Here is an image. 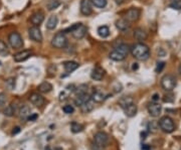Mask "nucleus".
<instances>
[{
	"instance_id": "obj_1",
	"label": "nucleus",
	"mask_w": 181,
	"mask_h": 150,
	"mask_svg": "<svg viewBox=\"0 0 181 150\" xmlns=\"http://www.w3.org/2000/svg\"><path fill=\"white\" fill-rule=\"evenodd\" d=\"M132 54L135 58L139 61H146L150 56V49L146 44L142 42L136 43L132 48Z\"/></svg>"
},
{
	"instance_id": "obj_3",
	"label": "nucleus",
	"mask_w": 181,
	"mask_h": 150,
	"mask_svg": "<svg viewBox=\"0 0 181 150\" xmlns=\"http://www.w3.org/2000/svg\"><path fill=\"white\" fill-rule=\"evenodd\" d=\"M159 127L163 132H165V133H172L175 130L174 122L168 116L162 117L159 120Z\"/></svg>"
},
{
	"instance_id": "obj_8",
	"label": "nucleus",
	"mask_w": 181,
	"mask_h": 150,
	"mask_svg": "<svg viewBox=\"0 0 181 150\" xmlns=\"http://www.w3.org/2000/svg\"><path fill=\"white\" fill-rule=\"evenodd\" d=\"M140 15H141V10H140L139 8L132 7V8H130L129 10H127L125 19H127L129 22H134L139 19Z\"/></svg>"
},
{
	"instance_id": "obj_26",
	"label": "nucleus",
	"mask_w": 181,
	"mask_h": 150,
	"mask_svg": "<svg viewBox=\"0 0 181 150\" xmlns=\"http://www.w3.org/2000/svg\"><path fill=\"white\" fill-rule=\"evenodd\" d=\"M37 89L40 93L46 94V93H49L52 90V85L51 83H48V82H43V83H42L38 86Z\"/></svg>"
},
{
	"instance_id": "obj_24",
	"label": "nucleus",
	"mask_w": 181,
	"mask_h": 150,
	"mask_svg": "<svg viewBox=\"0 0 181 150\" xmlns=\"http://www.w3.org/2000/svg\"><path fill=\"white\" fill-rule=\"evenodd\" d=\"M109 58H110L111 60L115 61V62H122L126 58V56H124V54H122L121 52H119L117 49H114V51L111 52L110 54H109Z\"/></svg>"
},
{
	"instance_id": "obj_40",
	"label": "nucleus",
	"mask_w": 181,
	"mask_h": 150,
	"mask_svg": "<svg viewBox=\"0 0 181 150\" xmlns=\"http://www.w3.org/2000/svg\"><path fill=\"white\" fill-rule=\"evenodd\" d=\"M173 95H165L164 98H163V101L164 102H173L174 97H172Z\"/></svg>"
},
{
	"instance_id": "obj_19",
	"label": "nucleus",
	"mask_w": 181,
	"mask_h": 150,
	"mask_svg": "<svg viewBox=\"0 0 181 150\" xmlns=\"http://www.w3.org/2000/svg\"><path fill=\"white\" fill-rule=\"evenodd\" d=\"M90 99V95H88L87 93L81 94V95H76V97L75 99V104L78 107H81L84 103L89 101Z\"/></svg>"
},
{
	"instance_id": "obj_22",
	"label": "nucleus",
	"mask_w": 181,
	"mask_h": 150,
	"mask_svg": "<svg viewBox=\"0 0 181 150\" xmlns=\"http://www.w3.org/2000/svg\"><path fill=\"white\" fill-rule=\"evenodd\" d=\"M147 32L142 28H136L134 30V38L139 40V42H143V40H146L147 38Z\"/></svg>"
},
{
	"instance_id": "obj_21",
	"label": "nucleus",
	"mask_w": 181,
	"mask_h": 150,
	"mask_svg": "<svg viewBox=\"0 0 181 150\" xmlns=\"http://www.w3.org/2000/svg\"><path fill=\"white\" fill-rule=\"evenodd\" d=\"M79 66H80L79 63L74 61H67L63 62V68H65V71L66 72H71L76 71L79 68Z\"/></svg>"
},
{
	"instance_id": "obj_31",
	"label": "nucleus",
	"mask_w": 181,
	"mask_h": 150,
	"mask_svg": "<svg viewBox=\"0 0 181 150\" xmlns=\"http://www.w3.org/2000/svg\"><path fill=\"white\" fill-rule=\"evenodd\" d=\"M15 113V107H14V104H11V105L7 106L5 109H4L3 111V114L5 116H8V117H11L14 115Z\"/></svg>"
},
{
	"instance_id": "obj_33",
	"label": "nucleus",
	"mask_w": 181,
	"mask_h": 150,
	"mask_svg": "<svg viewBox=\"0 0 181 150\" xmlns=\"http://www.w3.org/2000/svg\"><path fill=\"white\" fill-rule=\"evenodd\" d=\"M8 53H9V51H8L6 43L2 42V40H0V56L6 57Z\"/></svg>"
},
{
	"instance_id": "obj_37",
	"label": "nucleus",
	"mask_w": 181,
	"mask_h": 150,
	"mask_svg": "<svg viewBox=\"0 0 181 150\" xmlns=\"http://www.w3.org/2000/svg\"><path fill=\"white\" fill-rule=\"evenodd\" d=\"M5 86L9 90H12L13 88H14V86H15V80L14 79H8L5 82Z\"/></svg>"
},
{
	"instance_id": "obj_23",
	"label": "nucleus",
	"mask_w": 181,
	"mask_h": 150,
	"mask_svg": "<svg viewBox=\"0 0 181 150\" xmlns=\"http://www.w3.org/2000/svg\"><path fill=\"white\" fill-rule=\"evenodd\" d=\"M116 27L119 30H127L130 27V22L125 18H120L116 21Z\"/></svg>"
},
{
	"instance_id": "obj_49",
	"label": "nucleus",
	"mask_w": 181,
	"mask_h": 150,
	"mask_svg": "<svg viewBox=\"0 0 181 150\" xmlns=\"http://www.w3.org/2000/svg\"><path fill=\"white\" fill-rule=\"evenodd\" d=\"M180 150H181V149H180Z\"/></svg>"
},
{
	"instance_id": "obj_20",
	"label": "nucleus",
	"mask_w": 181,
	"mask_h": 150,
	"mask_svg": "<svg viewBox=\"0 0 181 150\" xmlns=\"http://www.w3.org/2000/svg\"><path fill=\"white\" fill-rule=\"evenodd\" d=\"M32 114L31 113V109L29 106H27V105H24V106H22L20 108V110H19V117H20V119L22 120H27L28 119V117Z\"/></svg>"
},
{
	"instance_id": "obj_43",
	"label": "nucleus",
	"mask_w": 181,
	"mask_h": 150,
	"mask_svg": "<svg viewBox=\"0 0 181 150\" xmlns=\"http://www.w3.org/2000/svg\"><path fill=\"white\" fill-rule=\"evenodd\" d=\"M66 96L65 92H61L60 94V100H61V101H63V100H66Z\"/></svg>"
},
{
	"instance_id": "obj_6",
	"label": "nucleus",
	"mask_w": 181,
	"mask_h": 150,
	"mask_svg": "<svg viewBox=\"0 0 181 150\" xmlns=\"http://www.w3.org/2000/svg\"><path fill=\"white\" fill-rule=\"evenodd\" d=\"M161 86L167 92H171L176 87V79L172 75H165L161 79Z\"/></svg>"
},
{
	"instance_id": "obj_44",
	"label": "nucleus",
	"mask_w": 181,
	"mask_h": 150,
	"mask_svg": "<svg viewBox=\"0 0 181 150\" xmlns=\"http://www.w3.org/2000/svg\"><path fill=\"white\" fill-rule=\"evenodd\" d=\"M152 100H153V102H157L158 100H159V95H158V94H154L153 97H152Z\"/></svg>"
},
{
	"instance_id": "obj_11",
	"label": "nucleus",
	"mask_w": 181,
	"mask_h": 150,
	"mask_svg": "<svg viewBox=\"0 0 181 150\" xmlns=\"http://www.w3.org/2000/svg\"><path fill=\"white\" fill-rule=\"evenodd\" d=\"M81 12L85 16H89L92 14V0H81Z\"/></svg>"
},
{
	"instance_id": "obj_13",
	"label": "nucleus",
	"mask_w": 181,
	"mask_h": 150,
	"mask_svg": "<svg viewBox=\"0 0 181 150\" xmlns=\"http://www.w3.org/2000/svg\"><path fill=\"white\" fill-rule=\"evenodd\" d=\"M29 101L35 107H42V106L44 105L45 100H44V98L40 94L33 93V94H31L30 96H29Z\"/></svg>"
},
{
	"instance_id": "obj_29",
	"label": "nucleus",
	"mask_w": 181,
	"mask_h": 150,
	"mask_svg": "<svg viewBox=\"0 0 181 150\" xmlns=\"http://www.w3.org/2000/svg\"><path fill=\"white\" fill-rule=\"evenodd\" d=\"M116 49L119 52H121L122 54H124V56H128V53L130 52V48H129V45H127L126 43H121L119 47H117Z\"/></svg>"
},
{
	"instance_id": "obj_5",
	"label": "nucleus",
	"mask_w": 181,
	"mask_h": 150,
	"mask_svg": "<svg viewBox=\"0 0 181 150\" xmlns=\"http://www.w3.org/2000/svg\"><path fill=\"white\" fill-rule=\"evenodd\" d=\"M66 43H67V38H66V34L63 33L62 31H61V32H57L51 39V45L56 48H66Z\"/></svg>"
},
{
	"instance_id": "obj_46",
	"label": "nucleus",
	"mask_w": 181,
	"mask_h": 150,
	"mask_svg": "<svg viewBox=\"0 0 181 150\" xmlns=\"http://www.w3.org/2000/svg\"><path fill=\"white\" fill-rule=\"evenodd\" d=\"M138 69V63H133V70Z\"/></svg>"
},
{
	"instance_id": "obj_17",
	"label": "nucleus",
	"mask_w": 181,
	"mask_h": 150,
	"mask_svg": "<svg viewBox=\"0 0 181 150\" xmlns=\"http://www.w3.org/2000/svg\"><path fill=\"white\" fill-rule=\"evenodd\" d=\"M80 108H81V111L83 112L84 114H88V113L92 112L94 110V108H95V102L92 100V98H90L89 101L84 103Z\"/></svg>"
},
{
	"instance_id": "obj_7",
	"label": "nucleus",
	"mask_w": 181,
	"mask_h": 150,
	"mask_svg": "<svg viewBox=\"0 0 181 150\" xmlns=\"http://www.w3.org/2000/svg\"><path fill=\"white\" fill-rule=\"evenodd\" d=\"M8 42L13 48H20L23 45V39H22L21 35L16 31H13L8 35Z\"/></svg>"
},
{
	"instance_id": "obj_27",
	"label": "nucleus",
	"mask_w": 181,
	"mask_h": 150,
	"mask_svg": "<svg viewBox=\"0 0 181 150\" xmlns=\"http://www.w3.org/2000/svg\"><path fill=\"white\" fill-rule=\"evenodd\" d=\"M132 103H134V100L131 96H124L119 100V105L121 106L122 109H124L125 107H127Z\"/></svg>"
},
{
	"instance_id": "obj_38",
	"label": "nucleus",
	"mask_w": 181,
	"mask_h": 150,
	"mask_svg": "<svg viewBox=\"0 0 181 150\" xmlns=\"http://www.w3.org/2000/svg\"><path fill=\"white\" fill-rule=\"evenodd\" d=\"M6 95L4 93H0V108L3 107L6 103Z\"/></svg>"
},
{
	"instance_id": "obj_15",
	"label": "nucleus",
	"mask_w": 181,
	"mask_h": 150,
	"mask_svg": "<svg viewBox=\"0 0 181 150\" xmlns=\"http://www.w3.org/2000/svg\"><path fill=\"white\" fill-rule=\"evenodd\" d=\"M43 20H44V14L42 11L34 12L30 17V21L33 24V26H39L43 22Z\"/></svg>"
},
{
	"instance_id": "obj_35",
	"label": "nucleus",
	"mask_w": 181,
	"mask_h": 150,
	"mask_svg": "<svg viewBox=\"0 0 181 150\" xmlns=\"http://www.w3.org/2000/svg\"><path fill=\"white\" fill-rule=\"evenodd\" d=\"M170 7L179 10V9H181V0H171Z\"/></svg>"
},
{
	"instance_id": "obj_32",
	"label": "nucleus",
	"mask_w": 181,
	"mask_h": 150,
	"mask_svg": "<svg viewBox=\"0 0 181 150\" xmlns=\"http://www.w3.org/2000/svg\"><path fill=\"white\" fill-rule=\"evenodd\" d=\"M60 5H61V2L58 1V0H51V1H48L46 6H47L48 10L51 11V10H54V9H56Z\"/></svg>"
},
{
	"instance_id": "obj_34",
	"label": "nucleus",
	"mask_w": 181,
	"mask_h": 150,
	"mask_svg": "<svg viewBox=\"0 0 181 150\" xmlns=\"http://www.w3.org/2000/svg\"><path fill=\"white\" fill-rule=\"evenodd\" d=\"M92 3L98 8H104L107 5V0H92Z\"/></svg>"
},
{
	"instance_id": "obj_30",
	"label": "nucleus",
	"mask_w": 181,
	"mask_h": 150,
	"mask_svg": "<svg viewBox=\"0 0 181 150\" xmlns=\"http://www.w3.org/2000/svg\"><path fill=\"white\" fill-rule=\"evenodd\" d=\"M71 130L72 133H80L84 130V126L81 124L76 123V122H72L71 125Z\"/></svg>"
},
{
	"instance_id": "obj_10",
	"label": "nucleus",
	"mask_w": 181,
	"mask_h": 150,
	"mask_svg": "<svg viewBox=\"0 0 181 150\" xmlns=\"http://www.w3.org/2000/svg\"><path fill=\"white\" fill-rule=\"evenodd\" d=\"M148 109V112L152 117H158L161 114V111H162V106L160 105L159 103L157 102H152L148 105L147 107Z\"/></svg>"
},
{
	"instance_id": "obj_12",
	"label": "nucleus",
	"mask_w": 181,
	"mask_h": 150,
	"mask_svg": "<svg viewBox=\"0 0 181 150\" xmlns=\"http://www.w3.org/2000/svg\"><path fill=\"white\" fill-rule=\"evenodd\" d=\"M31 56H32V52H31L30 49H24V51L15 53L14 56H13V60L16 62H21L26 61L27 58H30Z\"/></svg>"
},
{
	"instance_id": "obj_36",
	"label": "nucleus",
	"mask_w": 181,
	"mask_h": 150,
	"mask_svg": "<svg viewBox=\"0 0 181 150\" xmlns=\"http://www.w3.org/2000/svg\"><path fill=\"white\" fill-rule=\"evenodd\" d=\"M62 110H63V112L66 113V114H72V113L75 112V109H74V107H72L71 105H66V106H63Z\"/></svg>"
},
{
	"instance_id": "obj_25",
	"label": "nucleus",
	"mask_w": 181,
	"mask_h": 150,
	"mask_svg": "<svg viewBox=\"0 0 181 150\" xmlns=\"http://www.w3.org/2000/svg\"><path fill=\"white\" fill-rule=\"evenodd\" d=\"M58 23V18L56 15H51V17L48 18V20L46 22V28L47 29H54L56 27Z\"/></svg>"
},
{
	"instance_id": "obj_9",
	"label": "nucleus",
	"mask_w": 181,
	"mask_h": 150,
	"mask_svg": "<svg viewBox=\"0 0 181 150\" xmlns=\"http://www.w3.org/2000/svg\"><path fill=\"white\" fill-rule=\"evenodd\" d=\"M28 34L30 39L34 40L36 42H42V33L40 31L38 26H32L28 29Z\"/></svg>"
},
{
	"instance_id": "obj_18",
	"label": "nucleus",
	"mask_w": 181,
	"mask_h": 150,
	"mask_svg": "<svg viewBox=\"0 0 181 150\" xmlns=\"http://www.w3.org/2000/svg\"><path fill=\"white\" fill-rule=\"evenodd\" d=\"M123 110H124V112H125V114H126L127 117L132 118V117H134L136 114H137L138 109H137V106H136L134 103H132V104H130V105H128L127 107H125Z\"/></svg>"
},
{
	"instance_id": "obj_41",
	"label": "nucleus",
	"mask_w": 181,
	"mask_h": 150,
	"mask_svg": "<svg viewBox=\"0 0 181 150\" xmlns=\"http://www.w3.org/2000/svg\"><path fill=\"white\" fill-rule=\"evenodd\" d=\"M37 117H38L37 114H31V115L28 117V119H27V120H28V121H34Z\"/></svg>"
},
{
	"instance_id": "obj_16",
	"label": "nucleus",
	"mask_w": 181,
	"mask_h": 150,
	"mask_svg": "<svg viewBox=\"0 0 181 150\" xmlns=\"http://www.w3.org/2000/svg\"><path fill=\"white\" fill-rule=\"evenodd\" d=\"M90 98H92V100L95 103H102L104 100L106 99L105 94H104L103 91L98 90V89L94 91L93 94H92V96H90Z\"/></svg>"
},
{
	"instance_id": "obj_28",
	"label": "nucleus",
	"mask_w": 181,
	"mask_h": 150,
	"mask_svg": "<svg viewBox=\"0 0 181 150\" xmlns=\"http://www.w3.org/2000/svg\"><path fill=\"white\" fill-rule=\"evenodd\" d=\"M98 34L101 36V38H108L109 35H110V29H109V27L106 26V25L100 26L98 28Z\"/></svg>"
},
{
	"instance_id": "obj_2",
	"label": "nucleus",
	"mask_w": 181,
	"mask_h": 150,
	"mask_svg": "<svg viewBox=\"0 0 181 150\" xmlns=\"http://www.w3.org/2000/svg\"><path fill=\"white\" fill-rule=\"evenodd\" d=\"M66 31H69L71 32V35L74 36L76 39H81L85 38L86 33H87V27L81 23H75L74 25H71L69 28H66Z\"/></svg>"
},
{
	"instance_id": "obj_14",
	"label": "nucleus",
	"mask_w": 181,
	"mask_h": 150,
	"mask_svg": "<svg viewBox=\"0 0 181 150\" xmlns=\"http://www.w3.org/2000/svg\"><path fill=\"white\" fill-rule=\"evenodd\" d=\"M105 75H106L105 70H104L102 67L97 66L96 68H94L92 72H90V78L95 81H101L103 80L104 77H105Z\"/></svg>"
},
{
	"instance_id": "obj_45",
	"label": "nucleus",
	"mask_w": 181,
	"mask_h": 150,
	"mask_svg": "<svg viewBox=\"0 0 181 150\" xmlns=\"http://www.w3.org/2000/svg\"><path fill=\"white\" fill-rule=\"evenodd\" d=\"M149 149H151V147H150V146H147L146 144L143 145V146H142V150H149Z\"/></svg>"
},
{
	"instance_id": "obj_42",
	"label": "nucleus",
	"mask_w": 181,
	"mask_h": 150,
	"mask_svg": "<svg viewBox=\"0 0 181 150\" xmlns=\"http://www.w3.org/2000/svg\"><path fill=\"white\" fill-rule=\"evenodd\" d=\"M20 132V127H14L13 128V130H12V134L13 135H15V134H17V133H19Z\"/></svg>"
},
{
	"instance_id": "obj_4",
	"label": "nucleus",
	"mask_w": 181,
	"mask_h": 150,
	"mask_svg": "<svg viewBox=\"0 0 181 150\" xmlns=\"http://www.w3.org/2000/svg\"><path fill=\"white\" fill-rule=\"evenodd\" d=\"M109 144V136L105 132H97L94 136V145L96 147L103 149L108 146Z\"/></svg>"
},
{
	"instance_id": "obj_48",
	"label": "nucleus",
	"mask_w": 181,
	"mask_h": 150,
	"mask_svg": "<svg viewBox=\"0 0 181 150\" xmlns=\"http://www.w3.org/2000/svg\"><path fill=\"white\" fill-rule=\"evenodd\" d=\"M179 72H180V75H181V63H180V66H179Z\"/></svg>"
},
{
	"instance_id": "obj_47",
	"label": "nucleus",
	"mask_w": 181,
	"mask_h": 150,
	"mask_svg": "<svg viewBox=\"0 0 181 150\" xmlns=\"http://www.w3.org/2000/svg\"><path fill=\"white\" fill-rule=\"evenodd\" d=\"M115 1H116L117 4H122L124 2V0H115Z\"/></svg>"
},
{
	"instance_id": "obj_39",
	"label": "nucleus",
	"mask_w": 181,
	"mask_h": 150,
	"mask_svg": "<svg viewBox=\"0 0 181 150\" xmlns=\"http://www.w3.org/2000/svg\"><path fill=\"white\" fill-rule=\"evenodd\" d=\"M164 67H165V62H158L157 63V66H156V72H160L163 69H164Z\"/></svg>"
}]
</instances>
